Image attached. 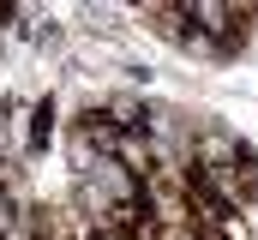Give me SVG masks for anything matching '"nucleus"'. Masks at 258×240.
<instances>
[{"label":"nucleus","mask_w":258,"mask_h":240,"mask_svg":"<svg viewBox=\"0 0 258 240\" xmlns=\"http://www.w3.org/2000/svg\"><path fill=\"white\" fill-rule=\"evenodd\" d=\"M54 96H42V102H30V114H24V150L30 156H42L48 150V138H54Z\"/></svg>","instance_id":"nucleus-1"},{"label":"nucleus","mask_w":258,"mask_h":240,"mask_svg":"<svg viewBox=\"0 0 258 240\" xmlns=\"http://www.w3.org/2000/svg\"><path fill=\"white\" fill-rule=\"evenodd\" d=\"M234 198L240 204H258V150L240 144V162H234Z\"/></svg>","instance_id":"nucleus-2"},{"label":"nucleus","mask_w":258,"mask_h":240,"mask_svg":"<svg viewBox=\"0 0 258 240\" xmlns=\"http://www.w3.org/2000/svg\"><path fill=\"white\" fill-rule=\"evenodd\" d=\"M90 240H138V234H132V228H114V222H96Z\"/></svg>","instance_id":"nucleus-3"}]
</instances>
